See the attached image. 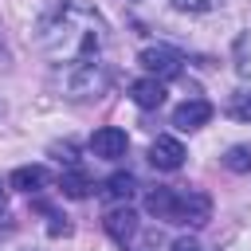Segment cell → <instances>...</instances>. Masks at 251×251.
I'll use <instances>...</instances> for the list:
<instances>
[{
	"label": "cell",
	"instance_id": "20",
	"mask_svg": "<svg viewBox=\"0 0 251 251\" xmlns=\"http://www.w3.org/2000/svg\"><path fill=\"white\" fill-rule=\"evenodd\" d=\"M0 196H4V188H0Z\"/></svg>",
	"mask_w": 251,
	"mask_h": 251
},
{
	"label": "cell",
	"instance_id": "12",
	"mask_svg": "<svg viewBox=\"0 0 251 251\" xmlns=\"http://www.w3.org/2000/svg\"><path fill=\"white\" fill-rule=\"evenodd\" d=\"M231 63H235V75H239V78H251V31L235 35V43H231Z\"/></svg>",
	"mask_w": 251,
	"mask_h": 251
},
{
	"label": "cell",
	"instance_id": "19",
	"mask_svg": "<svg viewBox=\"0 0 251 251\" xmlns=\"http://www.w3.org/2000/svg\"><path fill=\"white\" fill-rule=\"evenodd\" d=\"M47 231H51V235H71V224H67L63 216H51V224H47Z\"/></svg>",
	"mask_w": 251,
	"mask_h": 251
},
{
	"label": "cell",
	"instance_id": "13",
	"mask_svg": "<svg viewBox=\"0 0 251 251\" xmlns=\"http://www.w3.org/2000/svg\"><path fill=\"white\" fill-rule=\"evenodd\" d=\"M133 188H137V180H133L129 173H114V176L106 180V188H102V192H106L110 200H118V204H126V200L133 196Z\"/></svg>",
	"mask_w": 251,
	"mask_h": 251
},
{
	"label": "cell",
	"instance_id": "2",
	"mask_svg": "<svg viewBox=\"0 0 251 251\" xmlns=\"http://www.w3.org/2000/svg\"><path fill=\"white\" fill-rule=\"evenodd\" d=\"M55 82H59L63 98H71V102H90V98H102V94L110 90V67L98 63V59L67 63Z\"/></svg>",
	"mask_w": 251,
	"mask_h": 251
},
{
	"label": "cell",
	"instance_id": "10",
	"mask_svg": "<svg viewBox=\"0 0 251 251\" xmlns=\"http://www.w3.org/2000/svg\"><path fill=\"white\" fill-rule=\"evenodd\" d=\"M47 169L43 165H20V169H12V176H8V184L12 188H20V192H39V188H47Z\"/></svg>",
	"mask_w": 251,
	"mask_h": 251
},
{
	"label": "cell",
	"instance_id": "3",
	"mask_svg": "<svg viewBox=\"0 0 251 251\" xmlns=\"http://www.w3.org/2000/svg\"><path fill=\"white\" fill-rule=\"evenodd\" d=\"M212 220V200L200 188H173V224L204 227Z\"/></svg>",
	"mask_w": 251,
	"mask_h": 251
},
{
	"label": "cell",
	"instance_id": "16",
	"mask_svg": "<svg viewBox=\"0 0 251 251\" xmlns=\"http://www.w3.org/2000/svg\"><path fill=\"white\" fill-rule=\"evenodd\" d=\"M176 12H216V8H224L227 0H169Z\"/></svg>",
	"mask_w": 251,
	"mask_h": 251
},
{
	"label": "cell",
	"instance_id": "8",
	"mask_svg": "<svg viewBox=\"0 0 251 251\" xmlns=\"http://www.w3.org/2000/svg\"><path fill=\"white\" fill-rule=\"evenodd\" d=\"M149 161H153V169H161V173H176V169L184 165V145H180L176 137L161 133V137L149 145Z\"/></svg>",
	"mask_w": 251,
	"mask_h": 251
},
{
	"label": "cell",
	"instance_id": "6",
	"mask_svg": "<svg viewBox=\"0 0 251 251\" xmlns=\"http://www.w3.org/2000/svg\"><path fill=\"white\" fill-rule=\"evenodd\" d=\"M208 118H212V102H208V98H184V102L173 110V126H176L180 133H192V129L208 126Z\"/></svg>",
	"mask_w": 251,
	"mask_h": 251
},
{
	"label": "cell",
	"instance_id": "14",
	"mask_svg": "<svg viewBox=\"0 0 251 251\" xmlns=\"http://www.w3.org/2000/svg\"><path fill=\"white\" fill-rule=\"evenodd\" d=\"M224 169L227 173H251V145H231L224 153Z\"/></svg>",
	"mask_w": 251,
	"mask_h": 251
},
{
	"label": "cell",
	"instance_id": "18",
	"mask_svg": "<svg viewBox=\"0 0 251 251\" xmlns=\"http://www.w3.org/2000/svg\"><path fill=\"white\" fill-rule=\"evenodd\" d=\"M169 251H204V247H200V239L180 235V239H173V243H169Z\"/></svg>",
	"mask_w": 251,
	"mask_h": 251
},
{
	"label": "cell",
	"instance_id": "4",
	"mask_svg": "<svg viewBox=\"0 0 251 251\" xmlns=\"http://www.w3.org/2000/svg\"><path fill=\"white\" fill-rule=\"evenodd\" d=\"M137 63L145 67V75H149V78L165 82V78L180 75V63H184V59H180L173 47H145V51L137 55Z\"/></svg>",
	"mask_w": 251,
	"mask_h": 251
},
{
	"label": "cell",
	"instance_id": "9",
	"mask_svg": "<svg viewBox=\"0 0 251 251\" xmlns=\"http://www.w3.org/2000/svg\"><path fill=\"white\" fill-rule=\"evenodd\" d=\"M129 98L141 106V110H157L161 102H165V82H157V78H137V82H129Z\"/></svg>",
	"mask_w": 251,
	"mask_h": 251
},
{
	"label": "cell",
	"instance_id": "1",
	"mask_svg": "<svg viewBox=\"0 0 251 251\" xmlns=\"http://www.w3.org/2000/svg\"><path fill=\"white\" fill-rule=\"evenodd\" d=\"M106 43V24L90 4L78 0H63L39 27V47L55 59V63H82L94 59Z\"/></svg>",
	"mask_w": 251,
	"mask_h": 251
},
{
	"label": "cell",
	"instance_id": "5",
	"mask_svg": "<svg viewBox=\"0 0 251 251\" xmlns=\"http://www.w3.org/2000/svg\"><path fill=\"white\" fill-rule=\"evenodd\" d=\"M126 149H129V137H126V129H118V126H102V129H94V137H90V153L102 157V161H118V157H126Z\"/></svg>",
	"mask_w": 251,
	"mask_h": 251
},
{
	"label": "cell",
	"instance_id": "11",
	"mask_svg": "<svg viewBox=\"0 0 251 251\" xmlns=\"http://www.w3.org/2000/svg\"><path fill=\"white\" fill-rule=\"evenodd\" d=\"M59 188H63V196L82 200V196H90V176H86V173H78V169H67V173L59 176Z\"/></svg>",
	"mask_w": 251,
	"mask_h": 251
},
{
	"label": "cell",
	"instance_id": "15",
	"mask_svg": "<svg viewBox=\"0 0 251 251\" xmlns=\"http://www.w3.org/2000/svg\"><path fill=\"white\" fill-rule=\"evenodd\" d=\"M224 110H227V118H235V122H251V90H235Z\"/></svg>",
	"mask_w": 251,
	"mask_h": 251
},
{
	"label": "cell",
	"instance_id": "17",
	"mask_svg": "<svg viewBox=\"0 0 251 251\" xmlns=\"http://www.w3.org/2000/svg\"><path fill=\"white\" fill-rule=\"evenodd\" d=\"M12 43H8V35H4V24H0V71H12Z\"/></svg>",
	"mask_w": 251,
	"mask_h": 251
},
{
	"label": "cell",
	"instance_id": "7",
	"mask_svg": "<svg viewBox=\"0 0 251 251\" xmlns=\"http://www.w3.org/2000/svg\"><path fill=\"white\" fill-rule=\"evenodd\" d=\"M102 227H106V235H110V239L129 243V239L137 235V212H133L129 204H114V208L102 216Z\"/></svg>",
	"mask_w": 251,
	"mask_h": 251
}]
</instances>
